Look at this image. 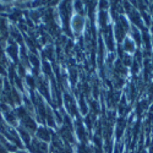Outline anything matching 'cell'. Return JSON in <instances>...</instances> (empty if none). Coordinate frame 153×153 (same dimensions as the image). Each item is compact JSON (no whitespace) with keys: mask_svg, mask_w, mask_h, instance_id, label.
I'll return each mask as SVG.
<instances>
[{"mask_svg":"<svg viewBox=\"0 0 153 153\" xmlns=\"http://www.w3.org/2000/svg\"><path fill=\"white\" fill-rule=\"evenodd\" d=\"M85 26V23H83V19L81 16H75L74 20H72V27H74V31L75 32H81L82 28Z\"/></svg>","mask_w":153,"mask_h":153,"instance_id":"cell-1","label":"cell"},{"mask_svg":"<svg viewBox=\"0 0 153 153\" xmlns=\"http://www.w3.org/2000/svg\"><path fill=\"white\" fill-rule=\"evenodd\" d=\"M37 135L41 140H43V141H49V138H50V135H49L47 129H39L37 132Z\"/></svg>","mask_w":153,"mask_h":153,"instance_id":"cell-2","label":"cell"},{"mask_svg":"<svg viewBox=\"0 0 153 153\" xmlns=\"http://www.w3.org/2000/svg\"><path fill=\"white\" fill-rule=\"evenodd\" d=\"M7 53L11 55V58L14 59V60H16V59H17V47H16V44H15V43H12V44L7 48Z\"/></svg>","mask_w":153,"mask_h":153,"instance_id":"cell-3","label":"cell"},{"mask_svg":"<svg viewBox=\"0 0 153 153\" xmlns=\"http://www.w3.org/2000/svg\"><path fill=\"white\" fill-rule=\"evenodd\" d=\"M5 118H6V120L11 124V125H15L16 124V115L12 111H7V113H5Z\"/></svg>","mask_w":153,"mask_h":153,"instance_id":"cell-4","label":"cell"},{"mask_svg":"<svg viewBox=\"0 0 153 153\" xmlns=\"http://www.w3.org/2000/svg\"><path fill=\"white\" fill-rule=\"evenodd\" d=\"M19 131H20V135H21V137H22V140L25 142H26L27 145H30V135H28V132L23 129V127H20L19 129Z\"/></svg>","mask_w":153,"mask_h":153,"instance_id":"cell-5","label":"cell"},{"mask_svg":"<svg viewBox=\"0 0 153 153\" xmlns=\"http://www.w3.org/2000/svg\"><path fill=\"white\" fill-rule=\"evenodd\" d=\"M124 49L126 52H134V42L131 41H126L124 44Z\"/></svg>","mask_w":153,"mask_h":153,"instance_id":"cell-6","label":"cell"},{"mask_svg":"<svg viewBox=\"0 0 153 153\" xmlns=\"http://www.w3.org/2000/svg\"><path fill=\"white\" fill-rule=\"evenodd\" d=\"M27 83H28L32 88L34 87V82H33V79H32V77H27Z\"/></svg>","mask_w":153,"mask_h":153,"instance_id":"cell-7","label":"cell"},{"mask_svg":"<svg viewBox=\"0 0 153 153\" xmlns=\"http://www.w3.org/2000/svg\"><path fill=\"white\" fill-rule=\"evenodd\" d=\"M0 92H1V81H0Z\"/></svg>","mask_w":153,"mask_h":153,"instance_id":"cell-8","label":"cell"},{"mask_svg":"<svg viewBox=\"0 0 153 153\" xmlns=\"http://www.w3.org/2000/svg\"><path fill=\"white\" fill-rule=\"evenodd\" d=\"M1 9H3V7H1V5H0V10H1Z\"/></svg>","mask_w":153,"mask_h":153,"instance_id":"cell-9","label":"cell"}]
</instances>
